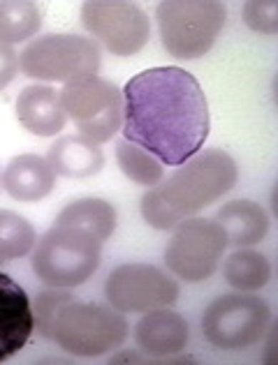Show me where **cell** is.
<instances>
[{
	"label": "cell",
	"instance_id": "cell-14",
	"mask_svg": "<svg viewBox=\"0 0 278 365\" xmlns=\"http://www.w3.org/2000/svg\"><path fill=\"white\" fill-rule=\"evenodd\" d=\"M16 118L35 137H56L65 128V111L51 86H26L16 98Z\"/></svg>",
	"mask_w": 278,
	"mask_h": 365
},
{
	"label": "cell",
	"instance_id": "cell-23",
	"mask_svg": "<svg viewBox=\"0 0 278 365\" xmlns=\"http://www.w3.org/2000/svg\"><path fill=\"white\" fill-rule=\"evenodd\" d=\"M70 299H74V294H70L68 289H61V287H49V289L37 294L33 317H35L37 331H40L42 338L51 340V326L56 319V312H59L61 305L68 303Z\"/></svg>",
	"mask_w": 278,
	"mask_h": 365
},
{
	"label": "cell",
	"instance_id": "cell-3",
	"mask_svg": "<svg viewBox=\"0 0 278 365\" xmlns=\"http://www.w3.org/2000/svg\"><path fill=\"white\" fill-rule=\"evenodd\" d=\"M102 257V241L72 225H54L33 252V271L46 287L84 284L98 271Z\"/></svg>",
	"mask_w": 278,
	"mask_h": 365
},
{
	"label": "cell",
	"instance_id": "cell-11",
	"mask_svg": "<svg viewBox=\"0 0 278 365\" xmlns=\"http://www.w3.org/2000/svg\"><path fill=\"white\" fill-rule=\"evenodd\" d=\"M104 294L119 312H149L179 299V282L153 264H123L104 282Z\"/></svg>",
	"mask_w": 278,
	"mask_h": 365
},
{
	"label": "cell",
	"instance_id": "cell-6",
	"mask_svg": "<svg viewBox=\"0 0 278 365\" xmlns=\"http://www.w3.org/2000/svg\"><path fill=\"white\" fill-rule=\"evenodd\" d=\"M100 46L91 37L72 33H54L33 40L19 53V70L28 79L61 81L93 76L100 70Z\"/></svg>",
	"mask_w": 278,
	"mask_h": 365
},
{
	"label": "cell",
	"instance_id": "cell-18",
	"mask_svg": "<svg viewBox=\"0 0 278 365\" xmlns=\"http://www.w3.org/2000/svg\"><path fill=\"white\" fill-rule=\"evenodd\" d=\"M56 225H72L76 229H84L104 243L116 229V210L104 199H79L61 210Z\"/></svg>",
	"mask_w": 278,
	"mask_h": 365
},
{
	"label": "cell",
	"instance_id": "cell-20",
	"mask_svg": "<svg viewBox=\"0 0 278 365\" xmlns=\"http://www.w3.org/2000/svg\"><path fill=\"white\" fill-rule=\"evenodd\" d=\"M42 26L40 7L31 0H3L0 3V42L16 44L31 40Z\"/></svg>",
	"mask_w": 278,
	"mask_h": 365
},
{
	"label": "cell",
	"instance_id": "cell-24",
	"mask_svg": "<svg viewBox=\"0 0 278 365\" xmlns=\"http://www.w3.org/2000/svg\"><path fill=\"white\" fill-rule=\"evenodd\" d=\"M244 19L255 33H278V3L276 0H253L244 5Z\"/></svg>",
	"mask_w": 278,
	"mask_h": 365
},
{
	"label": "cell",
	"instance_id": "cell-5",
	"mask_svg": "<svg viewBox=\"0 0 278 365\" xmlns=\"http://www.w3.org/2000/svg\"><path fill=\"white\" fill-rule=\"evenodd\" d=\"M160 40L179 61H195L211 51L225 26V5L218 0H165L156 7Z\"/></svg>",
	"mask_w": 278,
	"mask_h": 365
},
{
	"label": "cell",
	"instance_id": "cell-21",
	"mask_svg": "<svg viewBox=\"0 0 278 365\" xmlns=\"http://www.w3.org/2000/svg\"><path fill=\"white\" fill-rule=\"evenodd\" d=\"M37 241L33 225L12 210H0V266L21 259Z\"/></svg>",
	"mask_w": 278,
	"mask_h": 365
},
{
	"label": "cell",
	"instance_id": "cell-10",
	"mask_svg": "<svg viewBox=\"0 0 278 365\" xmlns=\"http://www.w3.org/2000/svg\"><path fill=\"white\" fill-rule=\"evenodd\" d=\"M81 24L104 49L121 58L139 53L151 37L147 12L126 0H91L81 5Z\"/></svg>",
	"mask_w": 278,
	"mask_h": 365
},
{
	"label": "cell",
	"instance_id": "cell-8",
	"mask_svg": "<svg viewBox=\"0 0 278 365\" xmlns=\"http://www.w3.org/2000/svg\"><path fill=\"white\" fill-rule=\"evenodd\" d=\"M272 324L269 303L253 292L225 294L211 301L202 314L204 338L218 349L237 351L264 338Z\"/></svg>",
	"mask_w": 278,
	"mask_h": 365
},
{
	"label": "cell",
	"instance_id": "cell-9",
	"mask_svg": "<svg viewBox=\"0 0 278 365\" xmlns=\"http://www.w3.org/2000/svg\"><path fill=\"white\" fill-rule=\"evenodd\" d=\"M225 247L227 236L216 220L188 217L174 227L165 250V264L181 280L202 282L216 273Z\"/></svg>",
	"mask_w": 278,
	"mask_h": 365
},
{
	"label": "cell",
	"instance_id": "cell-1",
	"mask_svg": "<svg viewBox=\"0 0 278 365\" xmlns=\"http://www.w3.org/2000/svg\"><path fill=\"white\" fill-rule=\"evenodd\" d=\"M209 128L207 95L181 67H151L123 88V137L162 165L181 167L197 155Z\"/></svg>",
	"mask_w": 278,
	"mask_h": 365
},
{
	"label": "cell",
	"instance_id": "cell-2",
	"mask_svg": "<svg viewBox=\"0 0 278 365\" xmlns=\"http://www.w3.org/2000/svg\"><path fill=\"white\" fill-rule=\"evenodd\" d=\"M237 178L239 171L232 155L218 148L199 150L142 197V215L153 229L169 232L227 195L237 185Z\"/></svg>",
	"mask_w": 278,
	"mask_h": 365
},
{
	"label": "cell",
	"instance_id": "cell-15",
	"mask_svg": "<svg viewBox=\"0 0 278 365\" xmlns=\"http://www.w3.org/2000/svg\"><path fill=\"white\" fill-rule=\"evenodd\" d=\"M56 185V174L46 158L35 155V153H24L16 155L7 165L3 174V187L12 199L33 204L46 195H51Z\"/></svg>",
	"mask_w": 278,
	"mask_h": 365
},
{
	"label": "cell",
	"instance_id": "cell-17",
	"mask_svg": "<svg viewBox=\"0 0 278 365\" xmlns=\"http://www.w3.org/2000/svg\"><path fill=\"white\" fill-rule=\"evenodd\" d=\"M214 220L223 227L227 245L234 247H251L264 241L267 232H269V215L264 213L260 204L248 199L229 201L218 210Z\"/></svg>",
	"mask_w": 278,
	"mask_h": 365
},
{
	"label": "cell",
	"instance_id": "cell-4",
	"mask_svg": "<svg viewBox=\"0 0 278 365\" xmlns=\"http://www.w3.org/2000/svg\"><path fill=\"white\" fill-rule=\"evenodd\" d=\"M128 333V319L116 307L76 299L61 305L51 326V340L74 356H102L121 347Z\"/></svg>",
	"mask_w": 278,
	"mask_h": 365
},
{
	"label": "cell",
	"instance_id": "cell-7",
	"mask_svg": "<svg viewBox=\"0 0 278 365\" xmlns=\"http://www.w3.org/2000/svg\"><path fill=\"white\" fill-rule=\"evenodd\" d=\"M59 100L65 116L93 143L109 141L123 128V91L98 74L65 83Z\"/></svg>",
	"mask_w": 278,
	"mask_h": 365
},
{
	"label": "cell",
	"instance_id": "cell-16",
	"mask_svg": "<svg viewBox=\"0 0 278 365\" xmlns=\"http://www.w3.org/2000/svg\"><path fill=\"white\" fill-rule=\"evenodd\" d=\"M46 162L51 165L56 176L91 178L104 167V153L98 143L81 137V134H68V137L56 139V143L46 153Z\"/></svg>",
	"mask_w": 278,
	"mask_h": 365
},
{
	"label": "cell",
	"instance_id": "cell-22",
	"mask_svg": "<svg viewBox=\"0 0 278 365\" xmlns=\"http://www.w3.org/2000/svg\"><path fill=\"white\" fill-rule=\"evenodd\" d=\"M116 162L123 174L130 180H135L137 185L153 187L156 182L162 180V174H165L162 162L156 155H151L149 150H144L126 139L116 141Z\"/></svg>",
	"mask_w": 278,
	"mask_h": 365
},
{
	"label": "cell",
	"instance_id": "cell-19",
	"mask_svg": "<svg viewBox=\"0 0 278 365\" xmlns=\"http://www.w3.org/2000/svg\"><path fill=\"white\" fill-rule=\"evenodd\" d=\"M223 275L227 284L237 292H260L272 277V264L262 252L242 247L225 259Z\"/></svg>",
	"mask_w": 278,
	"mask_h": 365
},
{
	"label": "cell",
	"instance_id": "cell-12",
	"mask_svg": "<svg viewBox=\"0 0 278 365\" xmlns=\"http://www.w3.org/2000/svg\"><path fill=\"white\" fill-rule=\"evenodd\" d=\"M35 331L33 305L24 287L0 273V363L24 347Z\"/></svg>",
	"mask_w": 278,
	"mask_h": 365
},
{
	"label": "cell",
	"instance_id": "cell-13",
	"mask_svg": "<svg viewBox=\"0 0 278 365\" xmlns=\"http://www.w3.org/2000/svg\"><path fill=\"white\" fill-rule=\"evenodd\" d=\"M135 340L142 351L153 356H172L186 349L188 324L179 312L169 307H156L144 312L135 326Z\"/></svg>",
	"mask_w": 278,
	"mask_h": 365
},
{
	"label": "cell",
	"instance_id": "cell-25",
	"mask_svg": "<svg viewBox=\"0 0 278 365\" xmlns=\"http://www.w3.org/2000/svg\"><path fill=\"white\" fill-rule=\"evenodd\" d=\"M19 72V53L9 44L0 42V91L12 83Z\"/></svg>",
	"mask_w": 278,
	"mask_h": 365
}]
</instances>
